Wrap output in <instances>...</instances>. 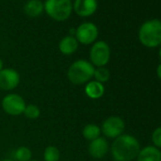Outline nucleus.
I'll use <instances>...</instances> for the list:
<instances>
[{"label":"nucleus","instance_id":"nucleus-2","mask_svg":"<svg viewBox=\"0 0 161 161\" xmlns=\"http://www.w3.org/2000/svg\"><path fill=\"white\" fill-rule=\"evenodd\" d=\"M95 66L88 61L80 59L75 61L67 70L69 82L76 86H80L90 82L94 76Z\"/></svg>","mask_w":161,"mask_h":161},{"label":"nucleus","instance_id":"nucleus-9","mask_svg":"<svg viewBox=\"0 0 161 161\" xmlns=\"http://www.w3.org/2000/svg\"><path fill=\"white\" fill-rule=\"evenodd\" d=\"M20 83V75L14 68L0 70V89L10 91L15 89Z\"/></svg>","mask_w":161,"mask_h":161},{"label":"nucleus","instance_id":"nucleus-13","mask_svg":"<svg viewBox=\"0 0 161 161\" xmlns=\"http://www.w3.org/2000/svg\"><path fill=\"white\" fill-rule=\"evenodd\" d=\"M79 47V42L75 36L67 35L64 37L59 43V50L64 55H72L77 51Z\"/></svg>","mask_w":161,"mask_h":161},{"label":"nucleus","instance_id":"nucleus-8","mask_svg":"<svg viewBox=\"0 0 161 161\" xmlns=\"http://www.w3.org/2000/svg\"><path fill=\"white\" fill-rule=\"evenodd\" d=\"M125 129V123L123 119L119 117H109L106 119L102 125V132L106 137L109 138H117L121 136Z\"/></svg>","mask_w":161,"mask_h":161},{"label":"nucleus","instance_id":"nucleus-3","mask_svg":"<svg viewBox=\"0 0 161 161\" xmlns=\"http://www.w3.org/2000/svg\"><path fill=\"white\" fill-rule=\"evenodd\" d=\"M138 39L144 47L150 48L161 46V21L152 19L144 22L139 28Z\"/></svg>","mask_w":161,"mask_h":161},{"label":"nucleus","instance_id":"nucleus-17","mask_svg":"<svg viewBox=\"0 0 161 161\" xmlns=\"http://www.w3.org/2000/svg\"><path fill=\"white\" fill-rule=\"evenodd\" d=\"M32 153L31 150L26 146H21L14 151V161H30L31 160Z\"/></svg>","mask_w":161,"mask_h":161},{"label":"nucleus","instance_id":"nucleus-4","mask_svg":"<svg viewBox=\"0 0 161 161\" xmlns=\"http://www.w3.org/2000/svg\"><path fill=\"white\" fill-rule=\"evenodd\" d=\"M45 12L55 21L63 22L69 18L73 11L71 0H46Z\"/></svg>","mask_w":161,"mask_h":161},{"label":"nucleus","instance_id":"nucleus-11","mask_svg":"<svg viewBox=\"0 0 161 161\" xmlns=\"http://www.w3.org/2000/svg\"><path fill=\"white\" fill-rule=\"evenodd\" d=\"M109 150V144L104 137L99 136L98 138L90 141L88 146V153L89 154L97 159L103 158Z\"/></svg>","mask_w":161,"mask_h":161},{"label":"nucleus","instance_id":"nucleus-25","mask_svg":"<svg viewBox=\"0 0 161 161\" xmlns=\"http://www.w3.org/2000/svg\"><path fill=\"white\" fill-rule=\"evenodd\" d=\"M158 54H159V58H160V60H161V47H160V48H159V52H158Z\"/></svg>","mask_w":161,"mask_h":161},{"label":"nucleus","instance_id":"nucleus-14","mask_svg":"<svg viewBox=\"0 0 161 161\" xmlns=\"http://www.w3.org/2000/svg\"><path fill=\"white\" fill-rule=\"evenodd\" d=\"M105 88L103 84L97 82V80H90L85 87V92L86 96L92 100L100 99L103 96Z\"/></svg>","mask_w":161,"mask_h":161},{"label":"nucleus","instance_id":"nucleus-10","mask_svg":"<svg viewBox=\"0 0 161 161\" xmlns=\"http://www.w3.org/2000/svg\"><path fill=\"white\" fill-rule=\"evenodd\" d=\"M98 10V0H75L73 11L80 17H89Z\"/></svg>","mask_w":161,"mask_h":161},{"label":"nucleus","instance_id":"nucleus-12","mask_svg":"<svg viewBox=\"0 0 161 161\" xmlns=\"http://www.w3.org/2000/svg\"><path fill=\"white\" fill-rule=\"evenodd\" d=\"M136 158L137 161H161V152L154 146H147L139 151Z\"/></svg>","mask_w":161,"mask_h":161},{"label":"nucleus","instance_id":"nucleus-18","mask_svg":"<svg viewBox=\"0 0 161 161\" xmlns=\"http://www.w3.org/2000/svg\"><path fill=\"white\" fill-rule=\"evenodd\" d=\"M61 153L60 150L53 145L47 146L44 151V160L45 161H60Z\"/></svg>","mask_w":161,"mask_h":161},{"label":"nucleus","instance_id":"nucleus-23","mask_svg":"<svg viewBox=\"0 0 161 161\" xmlns=\"http://www.w3.org/2000/svg\"><path fill=\"white\" fill-rule=\"evenodd\" d=\"M2 69H3V61L0 58V70H2Z\"/></svg>","mask_w":161,"mask_h":161},{"label":"nucleus","instance_id":"nucleus-7","mask_svg":"<svg viewBox=\"0 0 161 161\" xmlns=\"http://www.w3.org/2000/svg\"><path fill=\"white\" fill-rule=\"evenodd\" d=\"M25 100L18 94L11 93L6 95L2 100V108L10 116H20L26 108Z\"/></svg>","mask_w":161,"mask_h":161},{"label":"nucleus","instance_id":"nucleus-21","mask_svg":"<svg viewBox=\"0 0 161 161\" xmlns=\"http://www.w3.org/2000/svg\"><path fill=\"white\" fill-rule=\"evenodd\" d=\"M152 140L154 147L158 149L161 148V127H158L153 131L152 135Z\"/></svg>","mask_w":161,"mask_h":161},{"label":"nucleus","instance_id":"nucleus-19","mask_svg":"<svg viewBox=\"0 0 161 161\" xmlns=\"http://www.w3.org/2000/svg\"><path fill=\"white\" fill-rule=\"evenodd\" d=\"M93 77L95 78V80H97V82H99L101 84H103V83H106L107 80H109V78H110V72L104 66H103V67H97V68H95L94 76Z\"/></svg>","mask_w":161,"mask_h":161},{"label":"nucleus","instance_id":"nucleus-15","mask_svg":"<svg viewBox=\"0 0 161 161\" xmlns=\"http://www.w3.org/2000/svg\"><path fill=\"white\" fill-rule=\"evenodd\" d=\"M44 11V3L41 0H29L24 5V13L30 17H38Z\"/></svg>","mask_w":161,"mask_h":161},{"label":"nucleus","instance_id":"nucleus-6","mask_svg":"<svg viewBox=\"0 0 161 161\" xmlns=\"http://www.w3.org/2000/svg\"><path fill=\"white\" fill-rule=\"evenodd\" d=\"M98 36V27L92 22H85L76 29L75 38L83 45H91L92 43H95Z\"/></svg>","mask_w":161,"mask_h":161},{"label":"nucleus","instance_id":"nucleus-26","mask_svg":"<svg viewBox=\"0 0 161 161\" xmlns=\"http://www.w3.org/2000/svg\"><path fill=\"white\" fill-rule=\"evenodd\" d=\"M30 161H38V160H30Z\"/></svg>","mask_w":161,"mask_h":161},{"label":"nucleus","instance_id":"nucleus-16","mask_svg":"<svg viewBox=\"0 0 161 161\" xmlns=\"http://www.w3.org/2000/svg\"><path fill=\"white\" fill-rule=\"evenodd\" d=\"M101 133L102 130L100 128V126H98L97 124L94 123H89L87 125L85 126V128L83 129V136L89 141H92L96 138H98L99 136H101Z\"/></svg>","mask_w":161,"mask_h":161},{"label":"nucleus","instance_id":"nucleus-22","mask_svg":"<svg viewBox=\"0 0 161 161\" xmlns=\"http://www.w3.org/2000/svg\"><path fill=\"white\" fill-rule=\"evenodd\" d=\"M156 74H157V76H158V78L161 80V64L157 66V68H156Z\"/></svg>","mask_w":161,"mask_h":161},{"label":"nucleus","instance_id":"nucleus-5","mask_svg":"<svg viewBox=\"0 0 161 161\" xmlns=\"http://www.w3.org/2000/svg\"><path fill=\"white\" fill-rule=\"evenodd\" d=\"M111 50L109 45L104 41H97L93 44L89 58L90 63L97 67H103L106 65L110 60Z\"/></svg>","mask_w":161,"mask_h":161},{"label":"nucleus","instance_id":"nucleus-24","mask_svg":"<svg viewBox=\"0 0 161 161\" xmlns=\"http://www.w3.org/2000/svg\"><path fill=\"white\" fill-rule=\"evenodd\" d=\"M1 161H14V159H9V158H5V159H3Z\"/></svg>","mask_w":161,"mask_h":161},{"label":"nucleus","instance_id":"nucleus-20","mask_svg":"<svg viewBox=\"0 0 161 161\" xmlns=\"http://www.w3.org/2000/svg\"><path fill=\"white\" fill-rule=\"evenodd\" d=\"M26 118L30 119H36L40 117L41 111L40 108L36 104H28L26 105V108L24 110V113Z\"/></svg>","mask_w":161,"mask_h":161},{"label":"nucleus","instance_id":"nucleus-1","mask_svg":"<svg viewBox=\"0 0 161 161\" xmlns=\"http://www.w3.org/2000/svg\"><path fill=\"white\" fill-rule=\"evenodd\" d=\"M140 151L138 140L131 135H121L115 138L111 153L116 161H132Z\"/></svg>","mask_w":161,"mask_h":161}]
</instances>
